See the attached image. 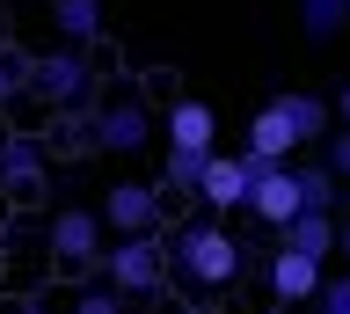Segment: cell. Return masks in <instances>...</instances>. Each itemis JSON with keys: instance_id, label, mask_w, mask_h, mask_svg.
Returning a JSON list of instances; mask_svg holds the SVG:
<instances>
[{"instance_id": "6da1fadb", "label": "cell", "mask_w": 350, "mask_h": 314, "mask_svg": "<svg viewBox=\"0 0 350 314\" xmlns=\"http://www.w3.org/2000/svg\"><path fill=\"white\" fill-rule=\"evenodd\" d=\"M168 248H175V270H183L197 292H226V285L248 278V248L234 241V226H226V220L183 226V234H168Z\"/></svg>"}, {"instance_id": "7a4b0ae2", "label": "cell", "mask_w": 350, "mask_h": 314, "mask_svg": "<svg viewBox=\"0 0 350 314\" xmlns=\"http://www.w3.org/2000/svg\"><path fill=\"white\" fill-rule=\"evenodd\" d=\"M103 285L109 292H124V300H139V292H161L168 285V270H175V248L168 234H109L103 248Z\"/></svg>"}, {"instance_id": "3957f363", "label": "cell", "mask_w": 350, "mask_h": 314, "mask_svg": "<svg viewBox=\"0 0 350 314\" xmlns=\"http://www.w3.org/2000/svg\"><path fill=\"white\" fill-rule=\"evenodd\" d=\"M44 248H51V263L59 270H95L109 248V226L95 205H59L51 220H44Z\"/></svg>"}, {"instance_id": "277c9868", "label": "cell", "mask_w": 350, "mask_h": 314, "mask_svg": "<svg viewBox=\"0 0 350 314\" xmlns=\"http://www.w3.org/2000/svg\"><path fill=\"white\" fill-rule=\"evenodd\" d=\"M29 103H44V110H73L81 95H95V66H88V51L59 44V51H37L29 59Z\"/></svg>"}, {"instance_id": "5b68a950", "label": "cell", "mask_w": 350, "mask_h": 314, "mask_svg": "<svg viewBox=\"0 0 350 314\" xmlns=\"http://www.w3.org/2000/svg\"><path fill=\"white\" fill-rule=\"evenodd\" d=\"M95 212H103L109 234H168V198H161V183H139V176L109 183Z\"/></svg>"}, {"instance_id": "8992f818", "label": "cell", "mask_w": 350, "mask_h": 314, "mask_svg": "<svg viewBox=\"0 0 350 314\" xmlns=\"http://www.w3.org/2000/svg\"><path fill=\"white\" fill-rule=\"evenodd\" d=\"M44 183H51V139L0 125V190L29 205V198H44Z\"/></svg>"}, {"instance_id": "52a82bcc", "label": "cell", "mask_w": 350, "mask_h": 314, "mask_svg": "<svg viewBox=\"0 0 350 314\" xmlns=\"http://www.w3.org/2000/svg\"><path fill=\"white\" fill-rule=\"evenodd\" d=\"M248 212L278 234V226L299 212V168H292V161H248Z\"/></svg>"}, {"instance_id": "ba28073f", "label": "cell", "mask_w": 350, "mask_h": 314, "mask_svg": "<svg viewBox=\"0 0 350 314\" xmlns=\"http://www.w3.org/2000/svg\"><path fill=\"white\" fill-rule=\"evenodd\" d=\"M95 146H103V154H146L153 146V110L139 95L103 103V110H95Z\"/></svg>"}, {"instance_id": "9c48e42d", "label": "cell", "mask_w": 350, "mask_h": 314, "mask_svg": "<svg viewBox=\"0 0 350 314\" xmlns=\"http://www.w3.org/2000/svg\"><path fill=\"white\" fill-rule=\"evenodd\" d=\"M321 278H328V270L314 263V256H292V248H270V263H262V285H270L278 307H314Z\"/></svg>"}, {"instance_id": "30bf717a", "label": "cell", "mask_w": 350, "mask_h": 314, "mask_svg": "<svg viewBox=\"0 0 350 314\" xmlns=\"http://www.w3.org/2000/svg\"><path fill=\"white\" fill-rule=\"evenodd\" d=\"M197 205H204V220L248 212V161L241 154H212L204 161V183H197Z\"/></svg>"}, {"instance_id": "8fae6325", "label": "cell", "mask_w": 350, "mask_h": 314, "mask_svg": "<svg viewBox=\"0 0 350 314\" xmlns=\"http://www.w3.org/2000/svg\"><path fill=\"white\" fill-rule=\"evenodd\" d=\"M161 139L168 146H190V154H219V110L204 95H175L168 117H161Z\"/></svg>"}, {"instance_id": "7c38bea8", "label": "cell", "mask_w": 350, "mask_h": 314, "mask_svg": "<svg viewBox=\"0 0 350 314\" xmlns=\"http://www.w3.org/2000/svg\"><path fill=\"white\" fill-rule=\"evenodd\" d=\"M270 103H278V117L292 125V139H299V146H314V139H328V132H336V110H328V95L284 88V95H270Z\"/></svg>"}, {"instance_id": "4fadbf2b", "label": "cell", "mask_w": 350, "mask_h": 314, "mask_svg": "<svg viewBox=\"0 0 350 314\" xmlns=\"http://www.w3.org/2000/svg\"><path fill=\"white\" fill-rule=\"evenodd\" d=\"M278 248H292V256H314V263H328V256H336V212H292V220L278 226Z\"/></svg>"}, {"instance_id": "5bb4252c", "label": "cell", "mask_w": 350, "mask_h": 314, "mask_svg": "<svg viewBox=\"0 0 350 314\" xmlns=\"http://www.w3.org/2000/svg\"><path fill=\"white\" fill-rule=\"evenodd\" d=\"M51 23H59V44L88 51V44H103L109 8H103V0H51Z\"/></svg>"}, {"instance_id": "9a60e30c", "label": "cell", "mask_w": 350, "mask_h": 314, "mask_svg": "<svg viewBox=\"0 0 350 314\" xmlns=\"http://www.w3.org/2000/svg\"><path fill=\"white\" fill-rule=\"evenodd\" d=\"M241 154H248V161H292V154H299V139H292V125L278 117V103H262V110L248 117V139H241Z\"/></svg>"}, {"instance_id": "2e32d148", "label": "cell", "mask_w": 350, "mask_h": 314, "mask_svg": "<svg viewBox=\"0 0 350 314\" xmlns=\"http://www.w3.org/2000/svg\"><path fill=\"white\" fill-rule=\"evenodd\" d=\"M204 161H212V154L168 146V154H161V198H197V183H204Z\"/></svg>"}, {"instance_id": "e0dca14e", "label": "cell", "mask_w": 350, "mask_h": 314, "mask_svg": "<svg viewBox=\"0 0 350 314\" xmlns=\"http://www.w3.org/2000/svg\"><path fill=\"white\" fill-rule=\"evenodd\" d=\"M299 212H343V183L328 176V161L299 168Z\"/></svg>"}, {"instance_id": "ac0fdd59", "label": "cell", "mask_w": 350, "mask_h": 314, "mask_svg": "<svg viewBox=\"0 0 350 314\" xmlns=\"http://www.w3.org/2000/svg\"><path fill=\"white\" fill-rule=\"evenodd\" d=\"M299 23H306V37H314V44H328V37L350 23V0H299Z\"/></svg>"}, {"instance_id": "d6986e66", "label": "cell", "mask_w": 350, "mask_h": 314, "mask_svg": "<svg viewBox=\"0 0 350 314\" xmlns=\"http://www.w3.org/2000/svg\"><path fill=\"white\" fill-rule=\"evenodd\" d=\"M22 88H29V51L0 44V110H8V103H15Z\"/></svg>"}, {"instance_id": "ffe728a7", "label": "cell", "mask_w": 350, "mask_h": 314, "mask_svg": "<svg viewBox=\"0 0 350 314\" xmlns=\"http://www.w3.org/2000/svg\"><path fill=\"white\" fill-rule=\"evenodd\" d=\"M314 314H350V270L321 278V292H314Z\"/></svg>"}, {"instance_id": "44dd1931", "label": "cell", "mask_w": 350, "mask_h": 314, "mask_svg": "<svg viewBox=\"0 0 350 314\" xmlns=\"http://www.w3.org/2000/svg\"><path fill=\"white\" fill-rule=\"evenodd\" d=\"M321 146H328V176H336V183H343V190H350V132H343V125H336V132H328Z\"/></svg>"}, {"instance_id": "7402d4cb", "label": "cell", "mask_w": 350, "mask_h": 314, "mask_svg": "<svg viewBox=\"0 0 350 314\" xmlns=\"http://www.w3.org/2000/svg\"><path fill=\"white\" fill-rule=\"evenodd\" d=\"M73 314H124V292H109V285H88L81 300H73Z\"/></svg>"}, {"instance_id": "603a6c76", "label": "cell", "mask_w": 350, "mask_h": 314, "mask_svg": "<svg viewBox=\"0 0 350 314\" xmlns=\"http://www.w3.org/2000/svg\"><path fill=\"white\" fill-rule=\"evenodd\" d=\"M328 110H336V125H343V132H350V81H343V88H336V103H328Z\"/></svg>"}, {"instance_id": "cb8c5ba5", "label": "cell", "mask_w": 350, "mask_h": 314, "mask_svg": "<svg viewBox=\"0 0 350 314\" xmlns=\"http://www.w3.org/2000/svg\"><path fill=\"white\" fill-rule=\"evenodd\" d=\"M336 256L350 263V212H336Z\"/></svg>"}, {"instance_id": "d4e9b609", "label": "cell", "mask_w": 350, "mask_h": 314, "mask_svg": "<svg viewBox=\"0 0 350 314\" xmlns=\"http://www.w3.org/2000/svg\"><path fill=\"white\" fill-rule=\"evenodd\" d=\"M0 314H51V307H44V300H8Z\"/></svg>"}]
</instances>
